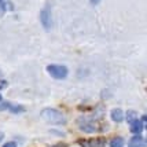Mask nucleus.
Segmentation results:
<instances>
[{
  "instance_id": "5",
  "label": "nucleus",
  "mask_w": 147,
  "mask_h": 147,
  "mask_svg": "<svg viewBox=\"0 0 147 147\" xmlns=\"http://www.w3.org/2000/svg\"><path fill=\"white\" fill-rule=\"evenodd\" d=\"M128 147H146V139L139 136V135H136L129 140Z\"/></svg>"
},
{
  "instance_id": "2",
  "label": "nucleus",
  "mask_w": 147,
  "mask_h": 147,
  "mask_svg": "<svg viewBox=\"0 0 147 147\" xmlns=\"http://www.w3.org/2000/svg\"><path fill=\"white\" fill-rule=\"evenodd\" d=\"M47 71H48L54 78H58V80L65 78V77L67 76V67L63 66V65H50V66L47 67Z\"/></svg>"
},
{
  "instance_id": "1",
  "label": "nucleus",
  "mask_w": 147,
  "mask_h": 147,
  "mask_svg": "<svg viewBox=\"0 0 147 147\" xmlns=\"http://www.w3.org/2000/svg\"><path fill=\"white\" fill-rule=\"evenodd\" d=\"M40 117L45 120L48 122H52V124H66V120H65V115L58 111L55 109H44L41 113H40Z\"/></svg>"
},
{
  "instance_id": "11",
  "label": "nucleus",
  "mask_w": 147,
  "mask_h": 147,
  "mask_svg": "<svg viewBox=\"0 0 147 147\" xmlns=\"http://www.w3.org/2000/svg\"><path fill=\"white\" fill-rule=\"evenodd\" d=\"M3 147H17V143L15 142H7Z\"/></svg>"
},
{
  "instance_id": "7",
  "label": "nucleus",
  "mask_w": 147,
  "mask_h": 147,
  "mask_svg": "<svg viewBox=\"0 0 147 147\" xmlns=\"http://www.w3.org/2000/svg\"><path fill=\"white\" fill-rule=\"evenodd\" d=\"M111 118L114 120L115 122H121L124 120V113H122L121 109H114L111 111Z\"/></svg>"
},
{
  "instance_id": "6",
  "label": "nucleus",
  "mask_w": 147,
  "mask_h": 147,
  "mask_svg": "<svg viewBox=\"0 0 147 147\" xmlns=\"http://www.w3.org/2000/svg\"><path fill=\"white\" fill-rule=\"evenodd\" d=\"M143 131V122L140 121V120H134V121L131 122V132H134V134L139 135Z\"/></svg>"
},
{
  "instance_id": "14",
  "label": "nucleus",
  "mask_w": 147,
  "mask_h": 147,
  "mask_svg": "<svg viewBox=\"0 0 147 147\" xmlns=\"http://www.w3.org/2000/svg\"><path fill=\"white\" fill-rule=\"evenodd\" d=\"M0 102H1V95H0Z\"/></svg>"
},
{
  "instance_id": "13",
  "label": "nucleus",
  "mask_w": 147,
  "mask_h": 147,
  "mask_svg": "<svg viewBox=\"0 0 147 147\" xmlns=\"http://www.w3.org/2000/svg\"><path fill=\"white\" fill-rule=\"evenodd\" d=\"M99 1H100V0H91V3H92V4H94V6H95V4H98V3H99Z\"/></svg>"
},
{
  "instance_id": "8",
  "label": "nucleus",
  "mask_w": 147,
  "mask_h": 147,
  "mask_svg": "<svg viewBox=\"0 0 147 147\" xmlns=\"http://www.w3.org/2000/svg\"><path fill=\"white\" fill-rule=\"evenodd\" d=\"M110 147H124V139L122 138H114L110 142Z\"/></svg>"
},
{
  "instance_id": "4",
  "label": "nucleus",
  "mask_w": 147,
  "mask_h": 147,
  "mask_svg": "<svg viewBox=\"0 0 147 147\" xmlns=\"http://www.w3.org/2000/svg\"><path fill=\"white\" fill-rule=\"evenodd\" d=\"M106 140L103 138H96V139H87V140H80L81 147H105Z\"/></svg>"
},
{
  "instance_id": "10",
  "label": "nucleus",
  "mask_w": 147,
  "mask_h": 147,
  "mask_svg": "<svg viewBox=\"0 0 147 147\" xmlns=\"http://www.w3.org/2000/svg\"><path fill=\"white\" fill-rule=\"evenodd\" d=\"M4 13H6V3H4V0H0V17Z\"/></svg>"
},
{
  "instance_id": "12",
  "label": "nucleus",
  "mask_w": 147,
  "mask_h": 147,
  "mask_svg": "<svg viewBox=\"0 0 147 147\" xmlns=\"http://www.w3.org/2000/svg\"><path fill=\"white\" fill-rule=\"evenodd\" d=\"M52 147H66V144L65 143H59V144H55V146H52Z\"/></svg>"
},
{
  "instance_id": "9",
  "label": "nucleus",
  "mask_w": 147,
  "mask_h": 147,
  "mask_svg": "<svg viewBox=\"0 0 147 147\" xmlns=\"http://www.w3.org/2000/svg\"><path fill=\"white\" fill-rule=\"evenodd\" d=\"M136 118H138L136 111H134V110H129V111H127V121H128V122H132L134 120H136Z\"/></svg>"
},
{
  "instance_id": "3",
  "label": "nucleus",
  "mask_w": 147,
  "mask_h": 147,
  "mask_svg": "<svg viewBox=\"0 0 147 147\" xmlns=\"http://www.w3.org/2000/svg\"><path fill=\"white\" fill-rule=\"evenodd\" d=\"M40 19H41V24H43L45 30H50V28H51V10H50V6H48V4L41 10Z\"/></svg>"
}]
</instances>
